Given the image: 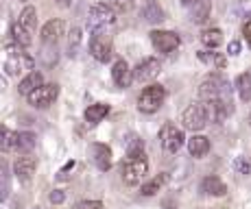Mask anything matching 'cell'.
Instances as JSON below:
<instances>
[{"instance_id":"39","label":"cell","mask_w":251,"mask_h":209,"mask_svg":"<svg viewBox=\"0 0 251 209\" xmlns=\"http://www.w3.org/2000/svg\"><path fill=\"white\" fill-rule=\"evenodd\" d=\"M55 2H57V4H59V7H61V9H68V7H70V4H72V0H55Z\"/></svg>"},{"instance_id":"43","label":"cell","mask_w":251,"mask_h":209,"mask_svg":"<svg viewBox=\"0 0 251 209\" xmlns=\"http://www.w3.org/2000/svg\"><path fill=\"white\" fill-rule=\"evenodd\" d=\"M249 120H251V116H249Z\"/></svg>"},{"instance_id":"41","label":"cell","mask_w":251,"mask_h":209,"mask_svg":"<svg viewBox=\"0 0 251 209\" xmlns=\"http://www.w3.org/2000/svg\"><path fill=\"white\" fill-rule=\"evenodd\" d=\"M181 2L186 4V7H190V4H192V2H197V0H181Z\"/></svg>"},{"instance_id":"32","label":"cell","mask_w":251,"mask_h":209,"mask_svg":"<svg viewBox=\"0 0 251 209\" xmlns=\"http://www.w3.org/2000/svg\"><path fill=\"white\" fill-rule=\"evenodd\" d=\"M48 201H50L52 205H61V203L66 201V194L61 192V189H52V192L48 194Z\"/></svg>"},{"instance_id":"1","label":"cell","mask_w":251,"mask_h":209,"mask_svg":"<svg viewBox=\"0 0 251 209\" xmlns=\"http://www.w3.org/2000/svg\"><path fill=\"white\" fill-rule=\"evenodd\" d=\"M4 50H7L4 72H7L9 76H20V74H24V72H31L33 70L35 61H33L31 57L24 52V46H20L18 42L7 44V46H4Z\"/></svg>"},{"instance_id":"13","label":"cell","mask_w":251,"mask_h":209,"mask_svg":"<svg viewBox=\"0 0 251 209\" xmlns=\"http://www.w3.org/2000/svg\"><path fill=\"white\" fill-rule=\"evenodd\" d=\"M64 35V22L61 20H48L44 26H42L40 40L42 44H50V46H57V42Z\"/></svg>"},{"instance_id":"27","label":"cell","mask_w":251,"mask_h":209,"mask_svg":"<svg viewBox=\"0 0 251 209\" xmlns=\"http://www.w3.org/2000/svg\"><path fill=\"white\" fill-rule=\"evenodd\" d=\"M197 57L203 63H210V66L219 68V70H223V68L227 66V57H225L223 52H199Z\"/></svg>"},{"instance_id":"18","label":"cell","mask_w":251,"mask_h":209,"mask_svg":"<svg viewBox=\"0 0 251 209\" xmlns=\"http://www.w3.org/2000/svg\"><path fill=\"white\" fill-rule=\"evenodd\" d=\"M42 83H44V76H42V72L37 70H31L26 76L20 81V85H18V92H20L22 96H28L33 90H37Z\"/></svg>"},{"instance_id":"10","label":"cell","mask_w":251,"mask_h":209,"mask_svg":"<svg viewBox=\"0 0 251 209\" xmlns=\"http://www.w3.org/2000/svg\"><path fill=\"white\" fill-rule=\"evenodd\" d=\"M162 72V66L160 61L155 59V57H149V59L140 61L136 66V70H133V79L140 81V83H151L153 79H157Z\"/></svg>"},{"instance_id":"31","label":"cell","mask_w":251,"mask_h":209,"mask_svg":"<svg viewBox=\"0 0 251 209\" xmlns=\"http://www.w3.org/2000/svg\"><path fill=\"white\" fill-rule=\"evenodd\" d=\"M2 153H13V150H18V133H13V131H9V135H7V139H4V144H2Z\"/></svg>"},{"instance_id":"22","label":"cell","mask_w":251,"mask_h":209,"mask_svg":"<svg viewBox=\"0 0 251 209\" xmlns=\"http://www.w3.org/2000/svg\"><path fill=\"white\" fill-rule=\"evenodd\" d=\"M20 26L24 28V31H28V33H35V24H37V11H35V7H24L22 9V13H20V18L16 20Z\"/></svg>"},{"instance_id":"16","label":"cell","mask_w":251,"mask_h":209,"mask_svg":"<svg viewBox=\"0 0 251 209\" xmlns=\"http://www.w3.org/2000/svg\"><path fill=\"white\" fill-rule=\"evenodd\" d=\"M112 79H114V83L118 85V87H129V85H131L133 72H131V68L127 66V61H125V59H120V61L114 63V68H112Z\"/></svg>"},{"instance_id":"4","label":"cell","mask_w":251,"mask_h":209,"mask_svg":"<svg viewBox=\"0 0 251 209\" xmlns=\"http://www.w3.org/2000/svg\"><path fill=\"white\" fill-rule=\"evenodd\" d=\"M114 22H116V11L109 7V4L96 2V4H92L90 7V11H88V28L92 33L103 31V28L112 26Z\"/></svg>"},{"instance_id":"25","label":"cell","mask_w":251,"mask_h":209,"mask_svg":"<svg viewBox=\"0 0 251 209\" xmlns=\"http://www.w3.org/2000/svg\"><path fill=\"white\" fill-rule=\"evenodd\" d=\"M81 44H83V31H81L79 26H75V28L70 31V35H68V55H70V57H76V55H79Z\"/></svg>"},{"instance_id":"11","label":"cell","mask_w":251,"mask_h":209,"mask_svg":"<svg viewBox=\"0 0 251 209\" xmlns=\"http://www.w3.org/2000/svg\"><path fill=\"white\" fill-rule=\"evenodd\" d=\"M151 42H153V46H155V50H160V52H173V50H177L179 48V35L177 33H173V31H153L151 33Z\"/></svg>"},{"instance_id":"19","label":"cell","mask_w":251,"mask_h":209,"mask_svg":"<svg viewBox=\"0 0 251 209\" xmlns=\"http://www.w3.org/2000/svg\"><path fill=\"white\" fill-rule=\"evenodd\" d=\"M190 20L195 24H203L207 18H210V11H212V2L210 0H197V2L190 4Z\"/></svg>"},{"instance_id":"2","label":"cell","mask_w":251,"mask_h":209,"mask_svg":"<svg viewBox=\"0 0 251 209\" xmlns=\"http://www.w3.org/2000/svg\"><path fill=\"white\" fill-rule=\"evenodd\" d=\"M199 96L203 98V103H207V100H216V98L231 100V87L221 74H210L201 81Z\"/></svg>"},{"instance_id":"34","label":"cell","mask_w":251,"mask_h":209,"mask_svg":"<svg viewBox=\"0 0 251 209\" xmlns=\"http://www.w3.org/2000/svg\"><path fill=\"white\" fill-rule=\"evenodd\" d=\"M76 209H103V203L100 201H83L76 205Z\"/></svg>"},{"instance_id":"29","label":"cell","mask_w":251,"mask_h":209,"mask_svg":"<svg viewBox=\"0 0 251 209\" xmlns=\"http://www.w3.org/2000/svg\"><path fill=\"white\" fill-rule=\"evenodd\" d=\"M40 59L44 63L46 68H52L59 59V55H57V46H50V44H42V52H40Z\"/></svg>"},{"instance_id":"40","label":"cell","mask_w":251,"mask_h":209,"mask_svg":"<svg viewBox=\"0 0 251 209\" xmlns=\"http://www.w3.org/2000/svg\"><path fill=\"white\" fill-rule=\"evenodd\" d=\"M7 92V81L2 79V74H0V94H4Z\"/></svg>"},{"instance_id":"23","label":"cell","mask_w":251,"mask_h":209,"mask_svg":"<svg viewBox=\"0 0 251 209\" xmlns=\"http://www.w3.org/2000/svg\"><path fill=\"white\" fill-rule=\"evenodd\" d=\"M107 114H109V105L96 103V105H90L88 109H85V120H88L90 124H96V122H100Z\"/></svg>"},{"instance_id":"12","label":"cell","mask_w":251,"mask_h":209,"mask_svg":"<svg viewBox=\"0 0 251 209\" xmlns=\"http://www.w3.org/2000/svg\"><path fill=\"white\" fill-rule=\"evenodd\" d=\"M35 168H37V162L31 155H22V157H18L16 163H13V172H16V179L20 183H31L33 174H35Z\"/></svg>"},{"instance_id":"26","label":"cell","mask_w":251,"mask_h":209,"mask_svg":"<svg viewBox=\"0 0 251 209\" xmlns=\"http://www.w3.org/2000/svg\"><path fill=\"white\" fill-rule=\"evenodd\" d=\"M221 42H223V33H221V28H207V31L201 33V44L207 46V48L221 46Z\"/></svg>"},{"instance_id":"20","label":"cell","mask_w":251,"mask_h":209,"mask_svg":"<svg viewBox=\"0 0 251 209\" xmlns=\"http://www.w3.org/2000/svg\"><path fill=\"white\" fill-rule=\"evenodd\" d=\"M188 150H190L192 157H205L210 153V139L205 135H192L188 139Z\"/></svg>"},{"instance_id":"17","label":"cell","mask_w":251,"mask_h":209,"mask_svg":"<svg viewBox=\"0 0 251 209\" xmlns=\"http://www.w3.org/2000/svg\"><path fill=\"white\" fill-rule=\"evenodd\" d=\"M201 192L207 194V196H225V194H227V186H225L219 177L212 174V177H205L203 181H201Z\"/></svg>"},{"instance_id":"15","label":"cell","mask_w":251,"mask_h":209,"mask_svg":"<svg viewBox=\"0 0 251 209\" xmlns=\"http://www.w3.org/2000/svg\"><path fill=\"white\" fill-rule=\"evenodd\" d=\"M140 16L149 24H160L164 22V9L160 7L157 0H144L142 7H140Z\"/></svg>"},{"instance_id":"3","label":"cell","mask_w":251,"mask_h":209,"mask_svg":"<svg viewBox=\"0 0 251 209\" xmlns=\"http://www.w3.org/2000/svg\"><path fill=\"white\" fill-rule=\"evenodd\" d=\"M149 172V159L144 157V153L129 155L123 163V181L127 186H138L144 179V174Z\"/></svg>"},{"instance_id":"21","label":"cell","mask_w":251,"mask_h":209,"mask_svg":"<svg viewBox=\"0 0 251 209\" xmlns=\"http://www.w3.org/2000/svg\"><path fill=\"white\" fill-rule=\"evenodd\" d=\"M11 192V177H9V163L0 155V201H7Z\"/></svg>"},{"instance_id":"36","label":"cell","mask_w":251,"mask_h":209,"mask_svg":"<svg viewBox=\"0 0 251 209\" xmlns=\"http://www.w3.org/2000/svg\"><path fill=\"white\" fill-rule=\"evenodd\" d=\"M227 52H229V55L231 57H238L240 55V42H229V46H227Z\"/></svg>"},{"instance_id":"28","label":"cell","mask_w":251,"mask_h":209,"mask_svg":"<svg viewBox=\"0 0 251 209\" xmlns=\"http://www.w3.org/2000/svg\"><path fill=\"white\" fill-rule=\"evenodd\" d=\"M236 90H238L240 100L249 103L251 100V74H240L238 79H236Z\"/></svg>"},{"instance_id":"24","label":"cell","mask_w":251,"mask_h":209,"mask_svg":"<svg viewBox=\"0 0 251 209\" xmlns=\"http://www.w3.org/2000/svg\"><path fill=\"white\" fill-rule=\"evenodd\" d=\"M35 133H31V131H22V133H18V150L16 153H31L33 148H35Z\"/></svg>"},{"instance_id":"9","label":"cell","mask_w":251,"mask_h":209,"mask_svg":"<svg viewBox=\"0 0 251 209\" xmlns=\"http://www.w3.org/2000/svg\"><path fill=\"white\" fill-rule=\"evenodd\" d=\"M183 133L179 129H177L175 124H164L162 126V131H160V144H162V148L166 150V153H177L181 146H183Z\"/></svg>"},{"instance_id":"5","label":"cell","mask_w":251,"mask_h":209,"mask_svg":"<svg viewBox=\"0 0 251 209\" xmlns=\"http://www.w3.org/2000/svg\"><path fill=\"white\" fill-rule=\"evenodd\" d=\"M207 122H210V116H207L205 103H192L181 114V124L188 131H201L207 126Z\"/></svg>"},{"instance_id":"30","label":"cell","mask_w":251,"mask_h":209,"mask_svg":"<svg viewBox=\"0 0 251 209\" xmlns=\"http://www.w3.org/2000/svg\"><path fill=\"white\" fill-rule=\"evenodd\" d=\"M166 174H160V177H155V179H151L149 183H144L142 186V196H153V194H157L162 189V186L166 183Z\"/></svg>"},{"instance_id":"37","label":"cell","mask_w":251,"mask_h":209,"mask_svg":"<svg viewBox=\"0 0 251 209\" xmlns=\"http://www.w3.org/2000/svg\"><path fill=\"white\" fill-rule=\"evenodd\" d=\"M243 35H245V40H247V44L251 46V20H247L243 24Z\"/></svg>"},{"instance_id":"38","label":"cell","mask_w":251,"mask_h":209,"mask_svg":"<svg viewBox=\"0 0 251 209\" xmlns=\"http://www.w3.org/2000/svg\"><path fill=\"white\" fill-rule=\"evenodd\" d=\"M7 135H9V129L0 124V148H2V144H4V139H7Z\"/></svg>"},{"instance_id":"7","label":"cell","mask_w":251,"mask_h":209,"mask_svg":"<svg viewBox=\"0 0 251 209\" xmlns=\"http://www.w3.org/2000/svg\"><path fill=\"white\" fill-rule=\"evenodd\" d=\"M90 55L94 57L96 61L107 63L114 55V44H112V35L103 31H96L94 37L90 40Z\"/></svg>"},{"instance_id":"6","label":"cell","mask_w":251,"mask_h":209,"mask_svg":"<svg viewBox=\"0 0 251 209\" xmlns=\"http://www.w3.org/2000/svg\"><path fill=\"white\" fill-rule=\"evenodd\" d=\"M164 100H166V90H164L162 85H149L147 90L140 94L138 109L142 111V114H155L164 105Z\"/></svg>"},{"instance_id":"42","label":"cell","mask_w":251,"mask_h":209,"mask_svg":"<svg viewBox=\"0 0 251 209\" xmlns=\"http://www.w3.org/2000/svg\"><path fill=\"white\" fill-rule=\"evenodd\" d=\"M35 209H40V207H35Z\"/></svg>"},{"instance_id":"33","label":"cell","mask_w":251,"mask_h":209,"mask_svg":"<svg viewBox=\"0 0 251 209\" xmlns=\"http://www.w3.org/2000/svg\"><path fill=\"white\" fill-rule=\"evenodd\" d=\"M234 170H236L238 174H249V163L245 162L243 157H238V159L234 162Z\"/></svg>"},{"instance_id":"8","label":"cell","mask_w":251,"mask_h":209,"mask_svg":"<svg viewBox=\"0 0 251 209\" xmlns=\"http://www.w3.org/2000/svg\"><path fill=\"white\" fill-rule=\"evenodd\" d=\"M57 96H59V85L57 83H48V85L42 83L37 90H33L26 98L35 109H46V107H50L55 103Z\"/></svg>"},{"instance_id":"14","label":"cell","mask_w":251,"mask_h":209,"mask_svg":"<svg viewBox=\"0 0 251 209\" xmlns=\"http://www.w3.org/2000/svg\"><path fill=\"white\" fill-rule=\"evenodd\" d=\"M90 153H92V159H94L96 168H99L100 172H107V170L112 168V150H109L107 144H92Z\"/></svg>"},{"instance_id":"35","label":"cell","mask_w":251,"mask_h":209,"mask_svg":"<svg viewBox=\"0 0 251 209\" xmlns=\"http://www.w3.org/2000/svg\"><path fill=\"white\" fill-rule=\"evenodd\" d=\"M136 153H142V142L138 138H131L129 139V155H136Z\"/></svg>"}]
</instances>
